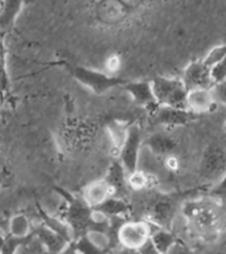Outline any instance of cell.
<instances>
[{"instance_id":"obj_1","label":"cell","mask_w":226,"mask_h":254,"mask_svg":"<svg viewBox=\"0 0 226 254\" xmlns=\"http://www.w3.org/2000/svg\"><path fill=\"white\" fill-rule=\"evenodd\" d=\"M182 217L190 229L201 237H212L224 226L225 212L221 201L212 197H188L180 206Z\"/></svg>"},{"instance_id":"obj_2","label":"cell","mask_w":226,"mask_h":254,"mask_svg":"<svg viewBox=\"0 0 226 254\" xmlns=\"http://www.w3.org/2000/svg\"><path fill=\"white\" fill-rule=\"evenodd\" d=\"M198 175L202 182L212 188L226 175V143L214 140L202 151Z\"/></svg>"},{"instance_id":"obj_3","label":"cell","mask_w":226,"mask_h":254,"mask_svg":"<svg viewBox=\"0 0 226 254\" xmlns=\"http://www.w3.org/2000/svg\"><path fill=\"white\" fill-rule=\"evenodd\" d=\"M150 82L158 106L186 109L188 90L182 83L181 78L159 75Z\"/></svg>"},{"instance_id":"obj_4","label":"cell","mask_w":226,"mask_h":254,"mask_svg":"<svg viewBox=\"0 0 226 254\" xmlns=\"http://www.w3.org/2000/svg\"><path fill=\"white\" fill-rule=\"evenodd\" d=\"M57 190L66 202L62 220L70 228L74 240L86 234L91 222L93 208L81 196H73L63 190Z\"/></svg>"},{"instance_id":"obj_5","label":"cell","mask_w":226,"mask_h":254,"mask_svg":"<svg viewBox=\"0 0 226 254\" xmlns=\"http://www.w3.org/2000/svg\"><path fill=\"white\" fill-rule=\"evenodd\" d=\"M73 78L77 79L81 85L93 91L94 94H105L116 86L126 85L128 81L120 78L118 75H111L106 71L94 70L83 66H69Z\"/></svg>"},{"instance_id":"obj_6","label":"cell","mask_w":226,"mask_h":254,"mask_svg":"<svg viewBox=\"0 0 226 254\" xmlns=\"http://www.w3.org/2000/svg\"><path fill=\"white\" fill-rule=\"evenodd\" d=\"M182 201L180 194H160L155 198L148 210V220L151 225L162 229H170L176 213L180 210Z\"/></svg>"},{"instance_id":"obj_7","label":"cell","mask_w":226,"mask_h":254,"mask_svg":"<svg viewBox=\"0 0 226 254\" xmlns=\"http://www.w3.org/2000/svg\"><path fill=\"white\" fill-rule=\"evenodd\" d=\"M152 225L144 220L124 221L116 232V242L122 248L140 249L151 238Z\"/></svg>"},{"instance_id":"obj_8","label":"cell","mask_w":226,"mask_h":254,"mask_svg":"<svg viewBox=\"0 0 226 254\" xmlns=\"http://www.w3.org/2000/svg\"><path fill=\"white\" fill-rule=\"evenodd\" d=\"M143 144L142 128L138 125H132L128 128L126 140L119 148V163L122 164L127 175L139 170V158Z\"/></svg>"},{"instance_id":"obj_9","label":"cell","mask_w":226,"mask_h":254,"mask_svg":"<svg viewBox=\"0 0 226 254\" xmlns=\"http://www.w3.org/2000/svg\"><path fill=\"white\" fill-rule=\"evenodd\" d=\"M181 81L185 85L186 90L212 89L214 85L212 67L208 66L202 60L192 61L182 71Z\"/></svg>"},{"instance_id":"obj_10","label":"cell","mask_w":226,"mask_h":254,"mask_svg":"<svg viewBox=\"0 0 226 254\" xmlns=\"http://www.w3.org/2000/svg\"><path fill=\"white\" fill-rule=\"evenodd\" d=\"M197 115L186 109H172V107L156 106L152 113V118L156 123L166 127H180L192 122Z\"/></svg>"},{"instance_id":"obj_11","label":"cell","mask_w":226,"mask_h":254,"mask_svg":"<svg viewBox=\"0 0 226 254\" xmlns=\"http://www.w3.org/2000/svg\"><path fill=\"white\" fill-rule=\"evenodd\" d=\"M148 150L158 158L166 159L168 156H172L174 155L176 150L178 147V140L176 136H173L170 132H155V134H151L147 140L144 142Z\"/></svg>"},{"instance_id":"obj_12","label":"cell","mask_w":226,"mask_h":254,"mask_svg":"<svg viewBox=\"0 0 226 254\" xmlns=\"http://www.w3.org/2000/svg\"><path fill=\"white\" fill-rule=\"evenodd\" d=\"M35 236L37 238V241L41 245V248H44V250L47 252L48 254H63L66 253L69 246L71 245L70 242L66 241L65 238L61 237L59 234H57L56 232L51 230L49 228H47L45 225L37 226L35 230Z\"/></svg>"},{"instance_id":"obj_13","label":"cell","mask_w":226,"mask_h":254,"mask_svg":"<svg viewBox=\"0 0 226 254\" xmlns=\"http://www.w3.org/2000/svg\"><path fill=\"white\" fill-rule=\"evenodd\" d=\"M216 99L212 89H193L186 94V110L196 115L204 114L213 109Z\"/></svg>"},{"instance_id":"obj_14","label":"cell","mask_w":226,"mask_h":254,"mask_svg":"<svg viewBox=\"0 0 226 254\" xmlns=\"http://www.w3.org/2000/svg\"><path fill=\"white\" fill-rule=\"evenodd\" d=\"M111 192V197L123 198V193L128 188L127 186V172L119 162L111 163L106 176L103 179Z\"/></svg>"},{"instance_id":"obj_15","label":"cell","mask_w":226,"mask_h":254,"mask_svg":"<svg viewBox=\"0 0 226 254\" xmlns=\"http://www.w3.org/2000/svg\"><path fill=\"white\" fill-rule=\"evenodd\" d=\"M124 89L127 93L131 95V98L136 105L143 107H156V101H155L152 87H151L150 81H135V82H127L124 85Z\"/></svg>"},{"instance_id":"obj_16","label":"cell","mask_w":226,"mask_h":254,"mask_svg":"<svg viewBox=\"0 0 226 254\" xmlns=\"http://www.w3.org/2000/svg\"><path fill=\"white\" fill-rule=\"evenodd\" d=\"M81 197L94 209L98 205H101L105 200L111 197V192L107 187L105 180H95V182L89 183L83 188L82 196Z\"/></svg>"},{"instance_id":"obj_17","label":"cell","mask_w":226,"mask_h":254,"mask_svg":"<svg viewBox=\"0 0 226 254\" xmlns=\"http://www.w3.org/2000/svg\"><path fill=\"white\" fill-rule=\"evenodd\" d=\"M23 1H3L0 3V33L11 31L23 9Z\"/></svg>"},{"instance_id":"obj_18","label":"cell","mask_w":226,"mask_h":254,"mask_svg":"<svg viewBox=\"0 0 226 254\" xmlns=\"http://www.w3.org/2000/svg\"><path fill=\"white\" fill-rule=\"evenodd\" d=\"M95 212H99L107 218H123L124 214L128 213L130 210V205L124 198L119 197H109L107 200L94 208Z\"/></svg>"},{"instance_id":"obj_19","label":"cell","mask_w":226,"mask_h":254,"mask_svg":"<svg viewBox=\"0 0 226 254\" xmlns=\"http://www.w3.org/2000/svg\"><path fill=\"white\" fill-rule=\"evenodd\" d=\"M7 232L12 237L29 238L33 236V226L25 214L16 213L8 221Z\"/></svg>"},{"instance_id":"obj_20","label":"cell","mask_w":226,"mask_h":254,"mask_svg":"<svg viewBox=\"0 0 226 254\" xmlns=\"http://www.w3.org/2000/svg\"><path fill=\"white\" fill-rule=\"evenodd\" d=\"M37 209H39L40 217L43 220V225H45L51 230H53V232H56L57 234H59L61 237L65 238L66 241L73 244V241H74L73 233H71L70 228L67 226V224L63 221L62 218L56 217V216H51V214L48 213V212H45L40 205L37 206Z\"/></svg>"},{"instance_id":"obj_21","label":"cell","mask_w":226,"mask_h":254,"mask_svg":"<svg viewBox=\"0 0 226 254\" xmlns=\"http://www.w3.org/2000/svg\"><path fill=\"white\" fill-rule=\"evenodd\" d=\"M150 240L160 254L168 253L172 249V246L178 241L177 237L170 229H162V228H155V226H152Z\"/></svg>"},{"instance_id":"obj_22","label":"cell","mask_w":226,"mask_h":254,"mask_svg":"<svg viewBox=\"0 0 226 254\" xmlns=\"http://www.w3.org/2000/svg\"><path fill=\"white\" fill-rule=\"evenodd\" d=\"M155 178L152 175L147 174L144 171H135L132 174L127 175V186L134 190H142L155 186Z\"/></svg>"},{"instance_id":"obj_23","label":"cell","mask_w":226,"mask_h":254,"mask_svg":"<svg viewBox=\"0 0 226 254\" xmlns=\"http://www.w3.org/2000/svg\"><path fill=\"white\" fill-rule=\"evenodd\" d=\"M9 90V75L7 69V49L4 44V35L0 33V95Z\"/></svg>"},{"instance_id":"obj_24","label":"cell","mask_w":226,"mask_h":254,"mask_svg":"<svg viewBox=\"0 0 226 254\" xmlns=\"http://www.w3.org/2000/svg\"><path fill=\"white\" fill-rule=\"evenodd\" d=\"M128 128L130 126H127L126 123L119 122V121H113L111 123H109L107 126V131L110 134L111 142L114 144V147L119 151V148L122 147V144L126 140L127 132H128Z\"/></svg>"},{"instance_id":"obj_25","label":"cell","mask_w":226,"mask_h":254,"mask_svg":"<svg viewBox=\"0 0 226 254\" xmlns=\"http://www.w3.org/2000/svg\"><path fill=\"white\" fill-rule=\"evenodd\" d=\"M71 249L77 252L78 254H105L107 252H103L102 249H99L98 246L95 245L94 242L91 241L87 234H83L81 237L75 238L73 241V246Z\"/></svg>"},{"instance_id":"obj_26","label":"cell","mask_w":226,"mask_h":254,"mask_svg":"<svg viewBox=\"0 0 226 254\" xmlns=\"http://www.w3.org/2000/svg\"><path fill=\"white\" fill-rule=\"evenodd\" d=\"M226 56V44H220L216 45L210 49L205 55V57L202 59V61L208 65L209 67L213 69L214 66H217L218 64L221 63L224 57Z\"/></svg>"},{"instance_id":"obj_27","label":"cell","mask_w":226,"mask_h":254,"mask_svg":"<svg viewBox=\"0 0 226 254\" xmlns=\"http://www.w3.org/2000/svg\"><path fill=\"white\" fill-rule=\"evenodd\" d=\"M32 237H33V236H32ZM32 237L16 238L9 236V234H7V240H5V244H4L3 249H1L0 254H17V252H19V250L21 249Z\"/></svg>"},{"instance_id":"obj_28","label":"cell","mask_w":226,"mask_h":254,"mask_svg":"<svg viewBox=\"0 0 226 254\" xmlns=\"http://www.w3.org/2000/svg\"><path fill=\"white\" fill-rule=\"evenodd\" d=\"M212 93L214 95L216 103L226 106V81L214 83L213 87H212Z\"/></svg>"},{"instance_id":"obj_29","label":"cell","mask_w":226,"mask_h":254,"mask_svg":"<svg viewBox=\"0 0 226 254\" xmlns=\"http://www.w3.org/2000/svg\"><path fill=\"white\" fill-rule=\"evenodd\" d=\"M210 196L214 198H217L220 201L224 200V198H226V175L217 183V184H214V186L210 188Z\"/></svg>"},{"instance_id":"obj_30","label":"cell","mask_w":226,"mask_h":254,"mask_svg":"<svg viewBox=\"0 0 226 254\" xmlns=\"http://www.w3.org/2000/svg\"><path fill=\"white\" fill-rule=\"evenodd\" d=\"M212 75H213L214 83L226 81V56L224 57L221 63L218 64L217 66H214L212 69Z\"/></svg>"},{"instance_id":"obj_31","label":"cell","mask_w":226,"mask_h":254,"mask_svg":"<svg viewBox=\"0 0 226 254\" xmlns=\"http://www.w3.org/2000/svg\"><path fill=\"white\" fill-rule=\"evenodd\" d=\"M167 254H196V253H194L193 249H190L189 246L185 245L184 242H181L180 240H178V241L172 246V249H170Z\"/></svg>"},{"instance_id":"obj_32","label":"cell","mask_w":226,"mask_h":254,"mask_svg":"<svg viewBox=\"0 0 226 254\" xmlns=\"http://www.w3.org/2000/svg\"><path fill=\"white\" fill-rule=\"evenodd\" d=\"M164 160H166L167 170L172 171V172H174V171L178 170V166H180V163H178V159L176 158L174 155H172V156H168V158H166Z\"/></svg>"},{"instance_id":"obj_33","label":"cell","mask_w":226,"mask_h":254,"mask_svg":"<svg viewBox=\"0 0 226 254\" xmlns=\"http://www.w3.org/2000/svg\"><path fill=\"white\" fill-rule=\"evenodd\" d=\"M138 252L139 254H160L154 246V244L151 242V240H148L140 249H138Z\"/></svg>"},{"instance_id":"obj_34","label":"cell","mask_w":226,"mask_h":254,"mask_svg":"<svg viewBox=\"0 0 226 254\" xmlns=\"http://www.w3.org/2000/svg\"><path fill=\"white\" fill-rule=\"evenodd\" d=\"M31 241H32V238L27 242V244H25V245L23 246V248H21V249L19 250V252H17V254H37L35 250L32 249L31 245H29V244H31Z\"/></svg>"},{"instance_id":"obj_35","label":"cell","mask_w":226,"mask_h":254,"mask_svg":"<svg viewBox=\"0 0 226 254\" xmlns=\"http://www.w3.org/2000/svg\"><path fill=\"white\" fill-rule=\"evenodd\" d=\"M115 254H139L138 250L135 249H128V248H122L119 246V249L116 252H114Z\"/></svg>"},{"instance_id":"obj_36","label":"cell","mask_w":226,"mask_h":254,"mask_svg":"<svg viewBox=\"0 0 226 254\" xmlns=\"http://www.w3.org/2000/svg\"><path fill=\"white\" fill-rule=\"evenodd\" d=\"M5 240H7V234H4V232L0 229V252L3 249L4 244H5Z\"/></svg>"},{"instance_id":"obj_37","label":"cell","mask_w":226,"mask_h":254,"mask_svg":"<svg viewBox=\"0 0 226 254\" xmlns=\"http://www.w3.org/2000/svg\"><path fill=\"white\" fill-rule=\"evenodd\" d=\"M206 254H226V249H221V248L220 249H213Z\"/></svg>"},{"instance_id":"obj_38","label":"cell","mask_w":226,"mask_h":254,"mask_svg":"<svg viewBox=\"0 0 226 254\" xmlns=\"http://www.w3.org/2000/svg\"><path fill=\"white\" fill-rule=\"evenodd\" d=\"M1 106H3V97L0 95V109H1Z\"/></svg>"},{"instance_id":"obj_39","label":"cell","mask_w":226,"mask_h":254,"mask_svg":"<svg viewBox=\"0 0 226 254\" xmlns=\"http://www.w3.org/2000/svg\"><path fill=\"white\" fill-rule=\"evenodd\" d=\"M67 254H78V253H77V252H74V250L71 249V250H69V253H67Z\"/></svg>"},{"instance_id":"obj_40","label":"cell","mask_w":226,"mask_h":254,"mask_svg":"<svg viewBox=\"0 0 226 254\" xmlns=\"http://www.w3.org/2000/svg\"><path fill=\"white\" fill-rule=\"evenodd\" d=\"M105 254H115V253H114V250H110V252H107V253Z\"/></svg>"},{"instance_id":"obj_41","label":"cell","mask_w":226,"mask_h":254,"mask_svg":"<svg viewBox=\"0 0 226 254\" xmlns=\"http://www.w3.org/2000/svg\"><path fill=\"white\" fill-rule=\"evenodd\" d=\"M224 128H225V131H226V121H225V126H224Z\"/></svg>"},{"instance_id":"obj_42","label":"cell","mask_w":226,"mask_h":254,"mask_svg":"<svg viewBox=\"0 0 226 254\" xmlns=\"http://www.w3.org/2000/svg\"><path fill=\"white\" fill-rule=\"evenodd\" d=\"M0 166H1V160H0Z\"/></svg>"}]
</instances>
